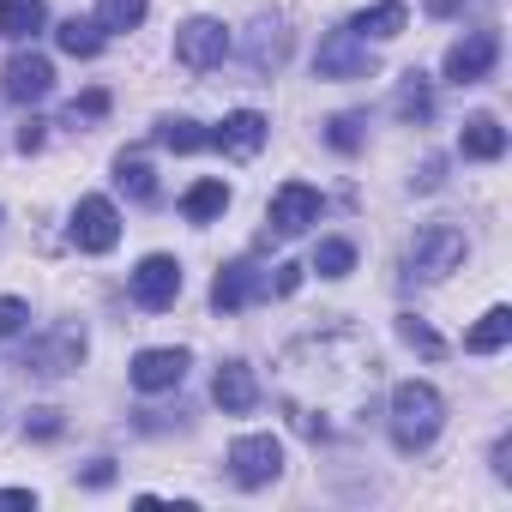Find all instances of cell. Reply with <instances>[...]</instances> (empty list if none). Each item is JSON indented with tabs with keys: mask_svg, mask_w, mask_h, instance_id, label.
<instances>
[{
	"mask_svg": "<svg viewBox=\"0 0 512 512\" xmlns=\"http://www.w3.org/2000/svg\"><path fill=\"white\" fill-rule=\"evenodd\" d=\"M374 386V356L350 338V332H332V338H302L284 350V410L296 422V434L308 440H332L338 434V410H356V398Z\"/></svg>",
	"mask_w": 512,
	"mask_h": 512,
	"instance_id": "cell-1",
	"label": "cell"
},
{
	"mask_svg": "<svg viewBox=\"0 0 512 512\" xmlns=\"http://www.w3.org/2000/svg\"><path fill=\"white\" fill-rule=\"evenodd\" d=\"M446 422V404L428 380H398L392 386V446L398 452H428Z\"/></svg>",
	"mask_w": 512,
	"mask_h": 512,
	"instance_id": "cell-2",
	"label": "cell"
},
{
	"mask_svg": "<svg viewBox=\"0 0 512 512\" xmlns=\"http://www.w3.org/2000/svg\"><path fill=\"white\" fill-rule=\"evenodd\" d=\"M464 253H470V241H464L458 223H422L416 241H410V272L416 278H446V272H458Z\"/></svg>",
	"mask_w": 512,
	"mask_h": 512,
	"instance_id": "cell-3",
	"label": "cell"
},
{
	"mask_svg": "<svg viewBox=\"0 0 512 512\" xmlns=\"http://www.w3.org/2000/svg\"><path fill=\"white\" fill-rule=\"evenodd\" d=\"M314 73H320V79H374V73H380V61H374V49L344 25V31H332V37L320 43Z\"/></svg>",
	"mask_w": 512,
	"mask_h": 512,
	"instance_id": "cell-4",
	"label": "cell"
},
{
	"mask_svg": "<svg viewBox=\"0 0 512 512\" xmlns=\"http://www.w3.org/2000/svg\"><path fill=\"white\" fill-rule=\"evenodd\" d=\"M73 247L79 253H109L115 241H121V211H115V199H103V193H85L79 205H73Z\"/></svg>",
	"mask_w": 512,
	"mask_h": 512,
	"instance_id": "cell-5",
	"label": "cell"
},
{
	"mask_svg": "<svg viewBox=\"0 0 512 512\" xmlns=\"http://www.w3.org/2000/svg\"><path fill=\"white\" fill-rule=\"evenodd\" d=\"M229 470H235L241 488H266V482L284 476V446H278L272 434H241V440L229 446Z\"/></svg>",
	"mask_w": 512,
	"mask_h": 512,
	"instance_id": "cell-6",
	"label": "cell"
},
{
	"mask_svg": "<svg viewBox=\"0 0 512 512\" xmlns=\"http://www.w3.org/2000/svg\"><path fill=\"white\" fill-rule=\"evenodd\" d=\"M223 55H229L223 19H187V25L175 31V61H181L187 73H211V67H223Z\"/></svg>",
	"mask_w": 512,
	"mask_h": 512,
	"instance_id": "cell-7",
	"label": "cell"
},
{
	"mask_svg": "<svg viewBox=\"0 0 512 512\" xmlns=\"http://www.w3.org/2000/svg\"><path fill=\"white\" fill-rule=\"evenodd\" d=\"M320 211H326V199H320V187H308V181H284V187L272 193V229H266V235H278V241H290V235H302V229H314V223H320Z\"/></svg>",
	"mask_w": 512,
	"mask_h": 512,
	"instance_id": "cell-8",
	"label": "cell"
},
{
	"mask_svg": "<svg viewBox=\"0 0 512 512\" xmlns=\"http://www.w3.org/2000/svg\"><path fill=\"white\" fill-rule=\"evenodd\" d=\"M127 290H133V302H139L145 314H163V308H175V296H181V266L169 260V253H151V260H139V272L127 278Z\"/></svg>",
	"mask_w": 512,
	"mask_h": 512,
	"instance_id": "cell-9",
	"label": "cell"
},
{
	"mask_svg": "<svg viewBox=\"0 0 512 512\" xmlns=\"http://www.w3.org/2000/svg\"><path fill=\"white\" fill-rule=\"evenodd\" d=\"M500 61V37L494 31H464L452 49H446V79L452 85H482Z\"/></svg>",
	"mask_w": 512,
	"mask_h": 512,
	"instance_id": "cell-10",
	"label": "cell"
},
{
	"mask_svg": "<svg viewBox=\"0 0 512 512\" xmlns=\"http://www.w3.org/2000/svg\"><path fill=\"white\" fill-rule=\"evenodd\" d=\"M260 296H272V278H266L260 266H247V260L223 266L217 284H211V308H217V314H241V308H253Z\"/></svg>",
	"mask_w": 512,
	"mask_h": 512,
	"instance_id": "cell-11",
	"label": "cell"
},
{
	"mask_svg": "<svg viewBox=\"0 0 512 512\" xmlns=\"http://www.w3.org/2000/svg\"><path fill=\"white\" fill-rule=\"evenodd\" d=\"M0 91H7V103H43L55 91V67L37 55V49H19L7 61V79H0Z\"/></svg>",
	"mask_w": 512,
	"mask_h": 512,
	"instance_id": "cell-12",
	"label": "cell"
},
{
	"mask_svg": "<svg viewBox=\"0 0 512 512\" xmlns=\"http://www.w3.org/2000/svg\"><path fill=\"white\" fill-rule=\"evenodd\" d=\"M187 368H193V356L187 350H139L133 356V386L139 392H175L181 380H187Z\"/></svg>",
	"mask_w": 512,
	"mask_h": 512,
	"instance_id": "cell-13",
	"label": "cell"
},
{
	"mask_svg": "<svg viewBox=\"0 0 512 512\" xmlns=\"http://www.w3.org/2000/svg\"><path fill=\"white\" fill-rule=\"evenodd\" d=\"M79 356H85V332L79 326H55L43 344H31V356H25V368H37V374H73L79 368Z\"/></svg>",
	"mask_w": 512,
	"mask_h": 512,
	"instance_id": "cell-14",
	"label": "cell"
},
{
	"mask_svg": "<svg viewBox=\"0 0 512 512\" xmlns=\"http://www.w3.org/2000/svg\"><path fill=\"white\" fill-rule=\"evenodd\" d=\"M266 133H272V121L260 115V109H235L229 121H217V133H211V145L223 151V157H253L266 145Z\"/></svg>",
	"mask_w": 512,
	"mask_h": 512,
	"instance_id": "cell-15",
	"label": "cell"
},
{
	"mask_svg": "<svg viewBox=\"0 0 512 512\" xmlns=\"http://www.w3.org/2000/svg\"><path fill=\"white\" fill-rule=\"evenodd\" d=\"M211 398H217V410H223V416H247L253 404H260V380H253V368H247V362H223V368H217V380H211Z\"/></svg>",
	"mask_w": 512,
	"mask_h": 512,
	"instance_id": "cell-16",
	"label": "cell"
},
{
	"mask_svg": "<svg viewBox=\"0 0 512 512\" xmlns=\"http://www.w3.org/2000/svg\"><path fill=\"white\" fill-rule=\"evenodd\" d=\"M404 25H410V7H404V0H380V7H362V13L350 19V31H356L362 43H392V37H404Z\"/></svg>",
	"mask_w": 512,
	"mask_h": 512,
	"instance_id": "cell-17",
	"label": "cell"
},
{
	"mask_svg": "<svg viewBox=\"0 0 512 512\" xmlns=\"http://www.w3.org/2000/svg\"><path fill=\"white\" fill-rule=\"evenodd\" d=\"M458 151H464L470 163H500V157H506V127H500L494 115H470L464 133H458Z\"/></svg>",
	"mask_w": 512,
	"mask_h": 512,
	"instance_id": "cell-18",
	"label": "cell"
},
{
	"mask_svg": "<svg viewBox=\"0 0 512 512\" xmlns=\"http://www.w3.org/2000/svg\"><path fill=\"white\" fill-rule=\"evenodd\" d=\"M43 25H49L43 0H0V37H7V43H31Z\"/></svg>",
	"mask_w": 512,
	"mask_h": 512,
	"instance_id": "cell-19",
	"label": "cell"
},
{
	"mask_svg": "<svg viewBox=\"0 0 512 512\" xmlns=\"http://www.w3.org/2000/svg\"><path fill=\"white\" fill-rule=\"evenodd\" d=\"M55 43H61V55H73V61H91V55L103 49V25L73 13V19H61V25H55Z\"/></svg>",
	"mask_w": 512,
	"mask_h": 512,
	"instance_id": "cell-20",
	"label": "cell"
},
{
	"mask_svg": "<svg viewBox=\"0 0 512 512\" xmlns=\"http://www.w3.org/2000/svg\"><path fill=\"white\" fill-rule=\"evenodd\" d=\"M506 338H512V308H488V314L470 326L464 350H470V356H494V350H506Z\"/></svg>",
	"mask_w": 512,
	"mask_h": 512,
	"instance_id": "cell-21",
	"label": "cell"
},
{
	"mask_svg": "<svg viewBox=\"0 0 512 512\" xmlns=\"http://www.w3.org/2000/svg\"><path fill=\"white\" fill-rule=\"evenodd\" d=\"M223 205H229V187H223V181H193V187L181 193V217H193V223L223 217Z\"/></svg>",
	"mask_w": 512,
	"mask_h": 512,
	"instance_id": "cell-22",
	"label": "cell"
},
{
	"mask_svg": "<svg viewBox=\"0 0 512 512\" xmlns=\"http://www.w3.org/2000/svg\"><path fill=\"white\" fill-rule=\"evenodd\" d=\"M157 145H163V151H175V157H187V151H205V145H211V133H205L199 121L169 115V121H157Z\"/></svg>",
	"mask_w": 512,
	"mask_h": 512,
	"instance_id": "cell-23",
	"label": "cell"
},
{
	"mask_svg": "<svg viewBox=\"0 0 512 512\" xmlns=\"http://www.w3.org/2000/svg\"><path fill=\"white\" fill-rule=\"evenodd\" d=\"M115 187L121 193H133V199H157V181H151V163L145 157H115Z\"/></svg>",
	"mask_w": 512,
	"mask_h": 512,
	"instance_id": "cell-24",
	"label": "cell"
},
{
	"mask_svg": "<svg viewBox=\"0 0 512 512\" xmlns=\"http://www.w3.org/2000/svg\"><path fill=\"white\" fill-rule=\"evenodd\" d=\"M151 0H97V25L103 31H139Z\"/></svg>",
	"mask_w": 512,
	"mask_h": 512,
	"instance_id": "cell-25",
	"label": "cell"
},
{
	"mask_svg": "<svg viewBox=\"0 0 512 512\" xmlns=\"http://www.w3.org/2000/svg\"><path fill=\"white\" fill-rule=\"evenodd\" d=\"M314 272L320 278H350L356 272V247L350 241H320L314 247Z\"/></svg>",
	"mask_w": 512,
	"mask_h": 512,
	"instance_id": "cell-26",
	"label": "cell"
},
{
	"mask_svg": "<svg viewBox=\"0 0 512 512\" xmlns=\"http://www.w3.org/2000/svg\"><path fill=\"white\" fill-rule=\"evenodd\" d=\"M392 109H398V121H428V115H434V91L422 85V73H410V79H404V91H398V103H392Z\"/></svg>",
	"mask_w": 512,
	"mask_h": 512,
	"instance_id": "cell-27",
	"label": "cell"
},
{
	"mask_svg": "<svg viewBox=\"0 0 512 512\" xmlns=\"http://www.w3.org/2000/svg\"><path fill=\"white\" fill-rule=\"evenodd\" d=\"M398 338H404L410 350H422V356H446V344H440V332H434L428 320H416V314H404V320H398Z\"/></svg>",
	"mask_w": 512,
	"mask_h": 512,
	"instance_id": "cell-28",
	"label": "cell"
},
{
	"mask_svg": "<svg viewBox=\"0 0 512 512\" xmlns=\"http://www.w3.org/2000/svg\"><path fill=\"white\" fill-rule=\"evenodd\" d=\"M109 115V91H85L67 103V127H85V121H103Z\"/></svg>",
	"mask_w": 512,
	"mask_h": 512,
	"instance_id": "cell-29",
	"label": "cell"
},
{
	"mask_svg": "<svg viewBox=\"0 0 512 512\" xmlns=\"http://www.w3.org/2000/svg\"><path fill=\"white\" fill-rule=\"evenodd\" d=\"M362 127H368L362 115H332V127H326V139H332L338 151H356V145H362Z\"/></svg>",
	"mask_w": 512,
	"mask_h": 512,
	"instance_id": "cell-30",
	"label": "cell"
},
{
	"mask_svg": "<svg viewBox=\"0 0 512 512\" xmlns=\"http://www.w3.org/2000/svg\"><path fill=\"white\" fill-rule=\"evenodd\" d=\"M25 320H31V308H25L19 296H0V338H19Z\"/></svg>",
	"mask_w": 512,
	"mask_h": 512,
	"instance_id": "cell-31",
	"label": "cell"
},
{
	"mask_svg": "<svg viewBox=\"0 0 512 512\" xmlns=\"http://www.w3.org/2000/svg\"><path fill=\"white\" fill-rule=\"evenodd\" d=\"M25 434H31V440H55V434H61V410H31Z\"/></svg>",
	"mask_w": 512,
	"mask_h": 512,
	"instance_id": "cell-32",
	"label": "cell"
},
{
	"mask_svg": "<svg viewBox=\"0 0 512 512\" xmlns=\"http://www.w3.org/2000/svg\"><path fill=\"white\" fill-rule=\"evenodd\" d=\"M109 482H115V464L109 458H91L85 464V488H109Z\"/></svg>",
	"mask_w": 512,
	"mask_h": 512,
	"instance_id": "cell-33",
	"label": "cell"
},
{
	"mask_svg": "<svg viewBox=\"0 0 512 512\" xmlns=\"http://www.w3.org/2000/svg\"><path fill=\"white\" fill-rule=\"evenodd\" d=\"M19 151H25V157H31V151H43V121H37V115L19 127Z\"/></svg>",
	"mask_w": 512,
	"mask_h": 512,
	"instance_id": "cell-34",
	"label": "cell"
},
{
	"mask_svg": "<svg viewBox=\"0 0 512 512\" xmlns=\"http://www.w3.org/2000/svg\"><path fill=\"white\" fill-rule=\"evenodd\" d=\"M296 284H302V266H278V278H272V296H296Z\"/></svg>",
	"mask_w": 512,
	"mask_h": 512,
	"instance_id": "cell-35",
	"label": "cell"
},
{
	"mask_svg": "<svg viewBox=\"0 0 512 512\" xmlns=\"http://www.w3.org/2000/svg\"><path fill=\"white\" fill-rule=\"evenodd\" d=\"M494 476H500V482L512 476V440H500V446H494Z\"/></svg>",
	"mask_w": 512,
	"mask_h": 512,
	"instance_id": "cell-36",
	"label": "cell"
},
{
	"mask_svg": "<svg viewBox=\"0 0 512 512\" xmlns=\"http://www.w3.org/2000/svg\"><path fill=\"white\" fill-rule=\"evenodd\" d=\"M0 506H37L31 488H0Z\"/></svg>",
	"mask_w": 512,
	"mask_h": 512,
	"instance_id": "cell-37",
	"label": "cell"
},
{
	"mask_svg": "<svg viewBox=\"0 0 512 512\" xmlns=\"http://www.w3.org/2000/svg\"><path fill=\"white\" fill-rule=\"evenodd\" d=\"M464 7H470V0H428V13H440V19L446 13H464Z\"/></svg>",
	"mask_w": 512,
	"mask_h": 512,
	"instance_id": "cell-38",
	"label": "cell"
}]
</instances>
